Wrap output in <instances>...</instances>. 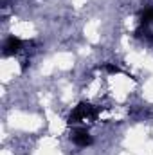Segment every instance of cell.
I'll return each mask as SVG.
<instances>
[{
    "label": "cell",
    "instance_id": "6da1fadb",
    "mask_svg": "<svg viewBox=\"0 0 153 155\" xmlns=\"http://www.w3.org/2000/svg\"><path fill=\"white\" fill-rule=\"evenodd\" d=\"M96 116H97V110H96L92 105L81 103V105H77L76 108L72 110V114H70V117H69V123H70V124H77V123L94 119Z\"/></svg>",
    "mask_w": 153,
    "mask_h": 155
},
{
    "label": "cell",
    "instance_id": "7a4b0ae2",
    "mask_svg": "<svg viewBox=\"0 0 153 155\" xmlns=\"http://www.w3.org/2000/svg\"><path fill=\"white\" fill-rule=\"evenodd\" d=\"M72 143L77 144V146H90L92 144V135L86 132V128H76L74 132H72Z\"/></svg>",
    "mask_w": 153,
    "mask_h": 155
},
{
    "label": "cell",
    "instance_id": "3957f363",
    "mask_svg": "<svg viewBox=\"0 0 153 155\" xmlns=\"http://www.w3.org/2000/svg\"><path fill=\"white\" fill-rule=\"evenodd\" d=\"M22 49V40L16 38V36H9L4 43V54L5 56H11V54H16L18 51Z\"/></svg>",
    "mask_w": 153,
    "mask_h": 155
},
{
    "label": "cell",
    "instance_id": "277c9868",
    "mask_svg": "<svg viewBox=\"0 0 153 155\" xmlns=\"http://www.w3.org/2000/svg\"><path fill=\"white\" fill-rule=\"evenodd\" d=\"M153 24V7H146L141 13V25H151Z\"/></svg>",
    "mask_w": 153,
    "mask_h": 155
},
{
    "label": "cell",
    "instance_id": "5b68a950",
    "mask_svg": "<svg viewBox=\"0 0 153 155\" xmlns=\"http://www.w3.org/2000/svg\"><path fill=\"white\" fill-rule=\"evenodd\" d=\"M103 69L106 71V72H110V74H117V72H121V69L114 65V63H106V65H103Z\"/></svg>",
    "mask_w": 153,
    "mask_h": 155
}]
</instances>
